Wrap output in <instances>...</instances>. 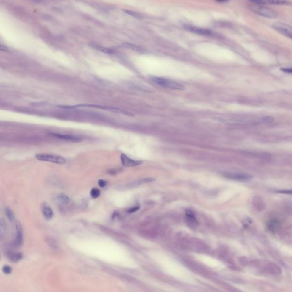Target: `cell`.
<instances>
[{
	"instance_id": "cell-1",
	"label": "cell",
	"mask_w": 292,
	"mask_h": 292,
	"mask_svg": "<svg viewBox=\"0 0 292 292\" xmlns=\"http://www.w3.org/2000/svg\"><path fill=\"white\" fill-rule=\"evenodd\" d=\"M58 107L64 109H78V108H88V109H100V110H106L111 111L113 113H118V114H121L122 115H125L134 116V115L128 111L122 110V109L114 107H110L107 106H103V105H99V104H77L75 106H58Z\"/></svg>"
},
{
	"instance_id": "cell-2",
	"label": "cell",
	"mask_w": 292,
	"mask_h": 292,
	"mask_svg": "<svg viewBox=\"0 0 292 292\" xmlns=\"http://www.w3.org/2000/svg\"><path fill=\"white\" fill-rule=\"evenodd\" d=\"M152 81L157 85L164 88L179 90H183L185 89V87L182 84L167 78L161 77H152Z\"/></svg>"
},
{
	"instance_id": "cell-3",
	"label": "cell",
	"mask_w": 292,
	"mask_h": 292,
	"mask_svg": "<svg viewBox=\"0 0 292 292\" xmlns=\"http://www.w3.org/2000/svg\"><path fill=\"white\" fill-rule=\"evenodd\" d=\"M35 157L37 160L40 161L49 162H51L56 164H62L66 162V159L63 157L55 155H52V154H39L35 155Z\"/></svg>"
},
{
	"instance_id": "cell-4",
	"label": "cell",
	"mask_w": 292,
	"mask_h": 292,
	"mask_svg": "<svg viewBox=\"0 0 292 292\" xmlns=\"http://www.w3.org/2000/svg\"><path fill=\"white\" fill-rule=\"evenodd\" d=\"M252 10L258 15H262L263 17L274 18L278 16L277 13L268 7L261 6V5H256L252 7Z\"/></svg>"
},
{
	"instance_id": "cell-5",
	"label": "cell",
	"mask_w": 292,
	"mask_h": 292,
	"mask_svg": "<svg viewBox=\"0 0 292 292\" xmlns=\"http://www.w3.org/2000/svg\"><path fill=\"white\" fill-rule=\"evenodd\" d=\"M272 27L279 33L292 39V26H291L284 23L276 22L273 25Z\"/></svg>"
},
{
	"instance_id": "cell-6",
	"label": "cell",
	"mask_w": 292,
	"mask_h": 292,
	"mask_svg": "<svg viewBox=\"0 0 292 292\" xmlns=\"http://www.w3.org/2000/svg\"><path fill=\"white\" fill-rule=\"evenodd\" d=\"M224 176L230 179L243 182L248 181L252 178V177L248 174L241 173H227L224 174Z\"/></svg>"
},
{
	"instance_id": "cell-7",
	"label": "cell",
	"mask_w": 292,
	"mask_h": 292,
	"mask_svg": "<svg viewBox=\"0 0 292 292\" xmlns=\"http://www.w3.org/2000/svg\"><path fill=\"white\" fill-rule=\"evenodd\" d=\"M184 29L187 31H189L195 34H199L201 35L210 36L212 34L211 31L208 30L200 28V27H195L190 25H185Z\"/></svg>"
},
{
	"instance_id": "cell-8",
	"label": "cell",
	"mask_w": 292,
	"mask_h": 292,
	"mask_svg": "<svg viewBox=\"0 0 292 292\" xmlns=\"http://www.w3.org/2000/svg\"><path fill=\"white\" fill-rule=\"evenodd\" d=\"M16 228V238L14 241V245L16 246H20L23 242V232L21 224L19 221L15 223Z\"/></svg>"
},
{
	"instance_id": "cell-9",
	"label": "cell",
	"mask_w": 292,
	"mask_h": 292,
	"mask_svg": "<svg viewBox=\"0 0 292 292\" xmlns=\"http://www.w3.org/2000/svg\"><path fill=\"white\" fill-rule=\"evenodd\" d=\"M121 159L122 161V164L126 167H134L140 165L142 164V161H138L130 159L128 156H126L125 154H122L121 156Z\"/></svg>"
},
{
	"instance_id": "cell-10",
	"label": "cell",
	"mask_w": 292,
	"mask_h": 292,
	"mask_svg": "<svg viewBox=\"0 0 292 292\" xmlns=\"http://www.w3.org/2000/svg\"><path fill=\"white\" fill-rule=\"evenodd\" d=\"M50 135L57 138L61 139L62 140H67L71 142H80L82 140L81 138L71 135H66V134H56V133H53L51 134Z\"/></svg>"
},
{
	"instance_id": "cell-11",
	"label": "cell",
	"mask_w": 292,
	"mask_h": 292,
	"mask_svg": "<svg viewBox=\"0 0 292 292\" xmlns=\"http://www.w3.org/2000/svg\"><path fill=\"white\" fill-rule=\"evenodd\" d=\"M41 210L43 215L46 220H50L52 218L53 216V212L47 203H43L42 204Z\"/></svg>"
},
{
	"instance_id": "cell-12",
	"label": "cell",
	"mask_w": 292,
	"mask_h": 292,
	"mask_svg": "<svg viewBox=\"0 0 292 292\" xmlns=\"http://www.w3.org/2000/svg\"><path fill=\"white\" fill-rule=\"evenodd\" d=\"M264 4L272 5H291L292 2L289 0H264Z\"/></svg>"
},
{
	"instance_id": "cell-13",
	"label": "cell",
	"mask_w": 292,
	"mask_h": 292,
	"mask_svg": "<svg viewBox=\"0 0 292 292\" xmlns=\"http://www.w3.org/2000/svg\"><path fill=\"white\" fill-rule=\"evenodd\" d=\"M186 218H187V221L189 225L190 226H193L195 227L198 225L196 218H195V216L194 215L192 211H190V210H186Z\"/></svg>"
},
{
	"instance_id": "cell-14",
	"label": "cell",
	"mask_w": 292,
	"mask_h": 292,
	"mask_svg": "<svg viewBox=\"0 0 292 292\" xmlns=\"http://www.w3.org/2000/svg\"><path fill=\"white\" fill-rule=\"evenodd\" d=\"M7 257L11 262L15 263L18 261L22 258V254L21 253H18V252H9L7 254Z\"/></svg>"
},
{
	"instance_id": "cell-15",
	"label": "cell",
	"mask_w": 292,
	"mask_h": 292,
	"mask_svg": "<svg viewBox=\"0 0 292 292\" xmlns=\"http://www.w3.org/2000/svg\"><path fill=\"white\" fill-rule=\"evenodd\" d=\"M281 226L280 222L277 220H272L267 223V227L268 229L271 232H274L277 231Z\"/></svg>"
},
{
	"instance_id": "cell-16",
	"label": "cell",
	"mask_w": 292,
	"mask_h": 292,
	"mask_svg": "<svg viewBox=\"0 0 292 292\" xmlns=\"http://www.w3.org/2000/svg\"><path fill=\"white\" fill-rule=\"evenodd\" d=\"M57 200L62 204L63 205H66L68 204L70 202V199L69 197L64 193H60L57 196Z\"/></svg>"
},
{
	"instance_id": "cell-17",
	"label": "cell",
	"mask_w": 292,
	"mask_h": 292,
	"mask_svg": "<svg viewBox=\"0 0 292 292\" xmlns=\"http://www.w3.org/2000/svg\"><path fill=\"white\" fill-rule=\"evenodd\" d=\"M46 243L53 249L57 250L58 249V244L54 238H46Z\"/></svg>"
},
{
	"instance_id": "cell-18",
	"label": "cell",
	"mask_w": 292,
	"mask_h": 292,
	"mask_svg": "<svg viewBox=\"0 0 292 292\" xmlns=\"http://www.w3.org/2000/svg\"><path fill=\"white\" fill-rule=\"evenodd\" d=\"M123 47L124 48H127V49H131V50H132L134 51H140L142 50V49L140 47L136 46V45H133V44H131V43H123L122 45Z\"/></svg>"
},
{
	"instance_id": "cell-19",
	"label": "cell",
	"mask_w": 292,
	"mask_h": 292,
	"mask_svg": "<svg viewBox=\"0 0 292 292\" xmlns=\"http://www.w3.org/2000/svg\"><path fill=\"white\" fill-rule=\"evenodd\" d=\"M92 47L93 48H94L95 49L101 51V52H103L104 53H107V54H110L113 51L109 49L108 48H105V47H103V46H99V45H92Z\"/></svg>"
},
{
	"instance_id": "cell-20",
	"label": "cell",
	"mask_w": 292,
	"mask_h": 292,
	"mask_svg": "<svg viewBox=\"0 0 292 292\" xmlns=\"http://www.w3.org/2000/svg\"><path fill=\"white\" fill-rule=\"evenodd\" d=\"M7 230V225L5 220L3 218H1L0 220V234H1V237L2 238L4 233L6 232Z\"/></svg>"
},
{
	"instance_id": "cell-21",
	"label": "cell",
	"mask_w": 292,
	"mask_h": 292,
	"mask_svg": "<svg viewBox=\"0 0 292 292\" xmlns=\"http://www.w3.org/2000/svg\"><path fill=\"white\" fill-rule=\"evenodd\" d=\"M91 197L94 199H96V198H98L101 195V191L100 190L98 189V188H93L91 190Z\"/></svg>"
},
{
	"instance_id": "cell-22",
	"label": "cell",
	"mask_w": 292,
	"mask_h": 292,
	"mask_svg": "<svg viewBox=\"0 0 292 292\" xmlns=\"http://www.w3.org/2000/svg\"><path fill=\"white\" fill-rule=\"evenodd\" d=\"M5 212H6V215H7V216L8 218V219L10 221H12L14 218V215L13 211H12V210L10 208H6Z\"/></svg>"
},
{
	"instance_id": "cell-23",
	"label": "cell",
	"mask_w": 292,
	"mask_h": 292,
	"mask_svg": "<svg viewBox=\"0 0 292 292\" xmlns=\"http://www.w3.org/2000/svg\"><path fill=\"white\" fill-rule=\"evenodd\" d=\"M123 12L129 14L131 16H132V17H135V18H142V16L140 15V14L137 13L136 12H134L133 11L129 10H123Z\"/></svg>"
},
{
	"instance_id": "cell-24",
	"label": "cell",
	"mask_w": 292,
	"mask_h": 292,
	"mask_svg": "<svg viewBox=\"0 0 292 292\" xmlns=\"http://www.w3.org/2000/svg\"><path fill=\"white\" fill-rule=\"evenodd\" d=\"M12 268L8 265H5L2 268V272H4V273L7 274H10L12 272Z\"/></svg>"
},
{
	"instance_id": "cell-25",
	"label": "cell",
	"mask_w": 292,
	"mask_h": 292,
	"mask_svg": "<svg viewBox=\"0 0 292 292\" xmlns=\"http://www.w3.org/2000/svg\"><path fill=\"white\" fill-rule=\"evenodd\" d=\"M98 185H99V187H102V188H103L106 185H107V182L104 180H103V179H100L98 180Z\"/></svg>"
},
{
	"instance_id": "cell-26",
	"label": "cell",
	"mask_w": 292,
	"mask_h": 292,
	"mask_svg": "<svg viewBox=\"0 0 292 292\" xmlns=\"http://www.w3.org/2000/svg\"><path fill=\"white\" fill-rule=\"evenodd\" d=\"M281 70L283 72L292 74V68H281Z\"/></svg>"
},
{
	"instance_id": "cell-27",
	"label": "cell",
	"mask_w": 292,
	"mask_h": 292,
	"mask_svg": "<svg viewBox=\"0 0 292 292\" xmlns=\"http://www.w3.org/2000/svg\"><path fill=\"white\" fill-rule=\"evenodd\" d=\"M250 1H252L255 4H264V0H249Z\"/></svg>"
},
{
	"instance_id": "cell-28",
	"label": "cell",
	"mask_w": 292,
	"mask_h": 292,
	"mask_svg": "<svg viewBox=\"0 0 292 292\" xmlns=\"http://www.w3.org/2000/svg\"><path fill=\"white\" fill-rule=\"evenodd\" d=\"M0 49L2 51H9V49L6 46H4V45H1L0 46Z\"/></svg>"
},
{
	"instance_id": "cell-29",
	"label": "cell",
	"mask_w": 292,
	"mask_h": 292,
	"mask_svg": "<svg viewBox=\"0 0 292 292\" xmlns=\"http://www.w3.org/2000/svg\"><path fill=\"white\" fill-rule=\"evenodd\" d=\"M139 209V207H135V208H131V209H129V210L128 212H129V213H132V212H135V211L138 210Z\"/></svg>"
},
{
	"instance_id": "cell-30",
	"label": "cell",
	"mask_w": 292,
	"mask_h": 292,
	"mask_svg": "<svg viewBox=\"0 0 292 292\" xmlns=\"http://www.w3.org/2000/svg\"><path fill=\"white\" fill-rule=\"evenodd\" d=\"M218 2H227L229 0H216Z\"/></svg>"
},
{
	"instance_id": "cell-31",
	"label": "cell",
	"mask_w": 292,
	"mask_h": 292,
	"mask_svg": "<svg viewBox=\"0 0 292 292\" xmlns=\"http://www.w3.org/2000/svg\"><path fill=\"white\" fill-rule=\"evenodd\" d=\"M34 1H38L39 0H34Z\"/></svg>"
}]
</instances>
